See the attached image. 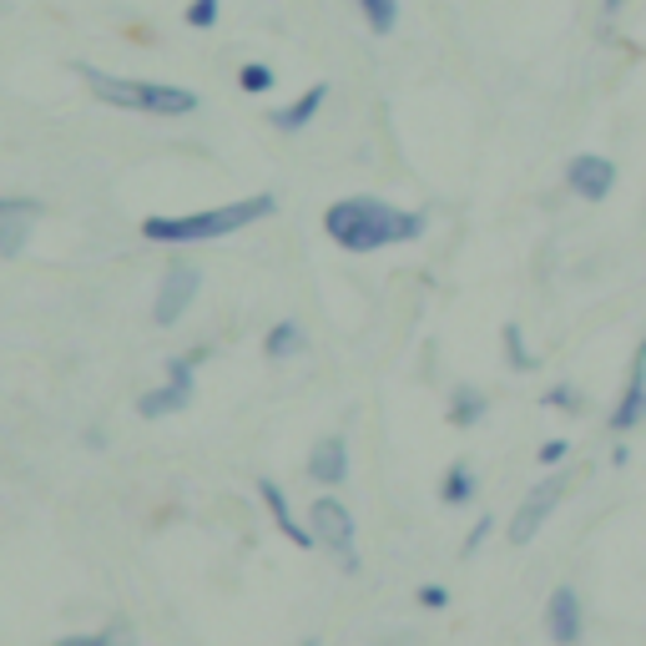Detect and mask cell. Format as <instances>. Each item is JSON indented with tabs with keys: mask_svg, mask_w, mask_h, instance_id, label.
Instances as JSON below:
<instances>
[{
	"mask_svg": "<svg viewBox=\"0 0 646 646\" xmlns=\"http://www.w3.org/2000/svg\"><path fill=\"white\" fill-rule=\"evenodd\" d=\"M602 5H606V15H617L621 5H626V0H602Z\"/></svg>",
	"mask_w": 646,
	"mask_h": 646,
	"instance_id": "obj_28",
	"label": "cell"
},
{
	"mask_svg": "<svg viewBox=\"0 0 646 646\" xmlns=\"http://www.w3.org/2000/svg\"><path fill=\"white\" fill-rule=\"evenodd\" d=\"M112 646H137L132 632H112Z\"/></svg>",
	"mask_w": 646,
	"mask_h": 646,
	"instance_id": "obj_27",
	"label": "cell"
},
{
	"mask_svg": "<svg viewBox=\"0 0 646 646\" xmlns=\"http://www.w3.org/2000/svg\"><path fill=\"white\" fill-rule=\"evenodd\" d=\"M566 455H571V444H566V440H545V444H541V455H535V460H541V465H560Z\"/></svg>",
	"mask_w": 646,
	"mask_h": 646,
	"instance_id": "obj_24",
	"label": "cell"
},
{
	"mask_svg": "<svg viewBox=\"0 0 646 646\" xmlns=\"http://www.w3.org/2000/svg\"><path fill=\"white\" fill-rule=\"evenodd\" d=\"M560 500H566V480H560V475H551L545 484H535V490H530V495L515 505V515H511V530H505V535H511V545H530V541H535V535H541V526L556 515Z\"/></svg>",
	"mask_w": 646,
	"mask_h": 646,
	"instance_id": "obj_5",
	"label": "cell"
},
{
	"mask_svg": "<svg viewBox=\"0 0 646 646\" xmlns=\"http://www.w3.org/2000/svg\"><path fill=\"white\" fill-rule=\"evenodd\" d=\"M303 349V334H298V323H279L273 334H268V359H288V353Z\"/></svg>",
	"mask_w": 646,
	"mask_h": 646,
	"instance_id": "obj_19",
	"label": "cell"
},
{
	"mask_svg": "<svg viewBox=\"0 0 646 646\" xmlns=\"http://www.w3.org/2000/svg\"><path fill=\"white\" fill-rule=\"evenodd\" d=\"M440 500L444 505H465V500H475V470L470 465H450V470H444Z\"/></svg>",
	"mask_w": 646,
	"mask_h": 646,
	"instance_id": "obj_16",
	"label": "cell"
},
{
	"mask_svg": "<svg viewBox=\"0 0 646 646\" xmlns=\"http://www.w3.org/2000/svg\"><path fill=\"white\" fill-rule=\"evenodd\" d=\"M258 495L268 500V511H273V520H279V526H283V535H288V541H294V545H303V551H309V545H313V535H309V530H303V526H298V520H294V511H288V500H283V490H279V484H273V480H258Z\"/></svg>",
	"mask_w": 646,
	"mask_h": 646,
	"instance_id": "obj_14",
	"label": "cell"
},
{
	"mask_svg": "<svg viewBox=\"0 0 646 646\" xmlns=\"http://www.w3.org/2000/svg\"><path fill=\"white\" fill-rule=\"evenodd\" d=\"M192 364H197V353L172 359V364H167V379H162L152 395L137 399V414H142V419H162V414L188 410L192 404Z\"/></svg>",
	"mask_w": 646,
	"mask_h": 646,
	"instance_id": "obj_6",
	"label": "cell"
},
{
	"mask_svg": "<svg viewBox=\"0 0 646 646\" xmlns=\"http://www.w3.org/2000/svg\"><path fill=\"white\" fill-rule=\"evenodd\" d=\"M309 535L313 545H328L338 560H344V571H359V551H353V515L338 505L334 495H319L309 511Z\"/></svg>",
	"mask_w": 646,
	"mask_h": 646,
	"instance_id": "obj_4",
	"label": "cell"
},
{
	"mask_svg": "<svg viewBox=\"0 0 646 646\" xmlns=\"http://www.w3.org/2000/svg\"><path fill=\"white\" fill-rule=\"evenodd\" d=\"M359 11H364L369 30H379V36H389L399 21V0H359Z\"/></svg>",
	"mask_w": 646,
	"mask_h": 646,
	"instance_id": "obj_18",
	"label": "cell"
},
{
	"mask_svg": "<svg viewBox=\"0 0 646 646\" xmlns=\"http://www.w3.org/2000/svg\"><path fill=\"white\" fill-rule=\"evenodd\" d=\"M484 410H490V399H484L480 389H475V384H460L455 395H450V425H460V429L480 425Z\"/></svg>",
	"mask_w": 646,
	"mask_h": 646,
	"instance_id": "obj_15",
	"label": "cell"
},
{
	"mask_svg": "<svg viewBox=\"0 0 646 646\" xmlns=\"http://www.w3.org/2000/svg\"><path fill=\"white\" fill-rule=\"evenodd\" d=\"M500 344H505V359H511L515 374H530V369H535V353L526 349V334H520V323H505V328H500Z\"/></svg>",
	"mask_w": 646,
	"mask_h": 646,
	"instance_id": "obj_17",
	"label": "cell"
},
{
	"mask_svg": "<svg viewBox=\"0 0 646 646\" xmlns=\"http://www.w3.org/2000/svg\"><path fill=\"white\" fill-rule=\"evenodd\" d=\"M328 102V87H309L303 91V96H298L294 106H283V112H273V127H279V132H303V127H309L313 117H319V106Z\"/></svg>",
	"mask_w": 646,
	"mask_h": 646,
	"instance_id": "obj_13",
	"label": "cell"
},
{
	"mask_svg": "<svg viewBox=\"0 0 646 646\" xmlns=\"http://www.w3.org/2000/svg\"><path fill=\"white\" fill-rule=\"evenodd\" d=\"M541 404L545 410H581V395H576V384H556V389H545Z\"/></svg>",
	"mask_w": 646,
	"mask_h": 646,
	"instance_id": "obj_20",
	"label": "cell"
},
{
	"mask_svg": "<svg viewBox=\"0 0 646 646\" xmlns=\"http://www.w3.org/2000/svg\"><path fill=\"white\" fill-rule=\"evenodd\" d=\"M642 419H646V338H642V349H636V359H632V374H626V389H621L617 410H611V429L626 435V429H636Z\"/></svg>",
	"mask_w": 646,
	"mask_h": 646,
	"instance_id": "obj_10",
	"label": "cell"
},
{
	"mask_svg": "<svg viewBox=\"0 0 646 646\" xmlns=\"http://www.w3.org/2000/svg\"><path fill=\"white\" fill-rule=\"evenodd\" d=\"M566 188L586 203H606L617 188V162L602 157V152H581V157L566 162Z\"/></svg>",
	"mask_w": 646,
	"mask_h": 646,
	"instance_id": "obj_7",
	"label": "cell"
},
{
	"mask_svg": "<svg viewBox=\"0 0 646 646\" xmlns=\"http://www.w3.org/2000/svg\"><path fill=\"white\" fill-rule=\"evenodd\" d=\"M323 233L344 253H379L425 237V212H404V207L379 203V197H344L323 212Z\"/></svg>",
	"mask_w": 646,
	"mask_h": 646,
	"instance_id": "obj_1",
	"label": "cell"
},
{
	"mask_svg": "<svg viewBox=\"0 0 646 646\" xmlns=\"http://www.w3.org/2000/svg\"><path fill=\"white\" fill-rule=\"evenodd\" d=\"M87 81L106 106H127V112H147V117H188L197 112V91L188 87H162V81H132V76H106L96 66H81Z\"/></svg>",
	"mask_w": 646,
	"mask_h": 646,
	"instance_id": "obj_3",
	"label": "cell"
},
{
	"mask_svg": "<svg viewBox=\"0 0 646 646\" xmlns=\"http://www.w3.org/2000/svg\"><path fill=\"white\" fill-rule=\"evenodd\" d=\"M490 530H495V520H490V515H480V520H475V530H470V541H465V556H475V551L490 541Z\"/></svg>",
	"mask_w": 646,
	"mask_h": 646,
	"instance_id": "obj_23",
	"label": "cell"
},
{
	"mask_svg": "<svg viewBox=\"0 0 646 646\" xmlns=\"http://www.w3.org/2000/svg\"><path fill=\"white\" fill-rule=\"evenodd\" d=\"M188 26H197V30L218 26V0H192V5H188Z\"/></svg>",
	"mask_w": 646,
	"mask_h": 646,
	"instance_id": "obj_22",
	"label": "cell"
},
{
	"mask_svg": "<svg viewBox=\"0 0 646 646\" xmlns=\"http://www.w3.org/2000/svg\"><path fill=\"white\" fill-rule=\"evenodd\" d=\"M36 218H41L36 203H26V197H0V258H21Z\"/></svg>",
	"mask_w": 646,
	"mask_h": 646,
	"instance_id": "obj_11",
	"label": "cell"
},
{
	"mask_svg": "<svg viewBox=\"0 0 646 646\" xmlns=\"http://www.w3.org/2000/svg\"><path fill=\"white\" fill-rule=\"evenodd\" d=\"M197 288H203V273L192 263H172L167 268V279H162L157 288V303H152V319L167 328V323H177L182 313L192 309V298H197Z\"/></svg>",
	"mask_w": 646,
	"mask_h": 646,
	"instance_id": "obj_8",
	"label": "cell"
},
{
	"mask_svg": "<svg viewBox=\"0 0 646 646\" xmlns=\"http://www.w3.org/2000/svg\"><path fill=\"white\" fill-rule=\"evenodd\" d=\"M273 197L258 192V197H243V203H228V207H207V212H182V218H147L142 233L152 243H207V237H228L237 228H253L273 212Z\"/></svg>",
	"mask_w": 646,
	"mask_h": 646,
	"instance_id": "obj_2",
	"label": "cell"
},
{
	"mask_svg": "<svg viewBox=\"0 0 646 646\" xmlns=\"http://www.w3.org/2000/svg\"><path fill=\"white\" fill-rule=\"evenodd\" d=\"M309 475L319 484H344V475H349V444H344V435H328V440L313 444Z\"/></svg>",
	"mask_w": 646,
	"mask_h": 646,
	"instance_id": "obj_12",
	"label": "cell"
},
{
	"mask_svg": "<svg viewBox=\"0 0 646 646\" xmlns=\"http://www.w3.org/2000/svg\"><path fill=\"white\" fill-rule=\"evenodd\" d=\"M303 646H319V642H303Z\"/></svg>",
	"mask_w": 646,
	"mask_h": 646,
	"instance_id": "obj_29",
	"label": "cell"
},
{
	"mask_svg": "<svg viewBox=\"0 0 646 646\" xmlns=\"http://www.w3.org/2000/svg\"><path fill=\"white\" fill-rule=\"evenodd\" d=\"M581 626H586V617H581L576 586H556L551 591V602H545V636L556 646H576L581 642Z\"/></svg>",
	"mask_w": 646,
	"mask_h": 646,
	"instance_id": "obj_9",
	"label": "cell"
},
{
	"mask_svg": "<svg viewBox=\"0 0 646 646\" xmlns=\"http://www.w3.org/2000/svg\"><path fill=\"white\" fill-rule=\"evenodd\" d=\"M419 606L440 611V606H450V591H444V586H419Z\"/></svg>",
	"mask_w": 646,
	"mask_h": 646,
	"instance_id": "obj_25",
	"label": "cell"
},
{
	"mask_svg": "<svg viewBox=\"0 0 646 646\" xmlns=\"http://www.w3.org/2000/svg\"><path fill=\"white\" fill-rule=\"evenodd\" d=\"M237 81H243V91H268V87H273V72H268L263 61H253V66L237 72Z\"/></svg>",
	"mask_w": 646,
	"mask_h": 646,
	"instance_id": "obj_21",
	"label": "cell"
},
{
	"mask_svg": "<svg viewBox=\"0 0 646 646\" xmlns=\"http://www.w3.org/2000/svg\"><path fill=\"white\" fill-rule=\"evenodd\" d=\"M61 646H112V632H102V636H72V642H61Z\"/></svg>",
	"mask_w": 646,
	"mask_h": 646,
	"instance_id": "obj_26",
	"label": "cell"
}]
</instances>
